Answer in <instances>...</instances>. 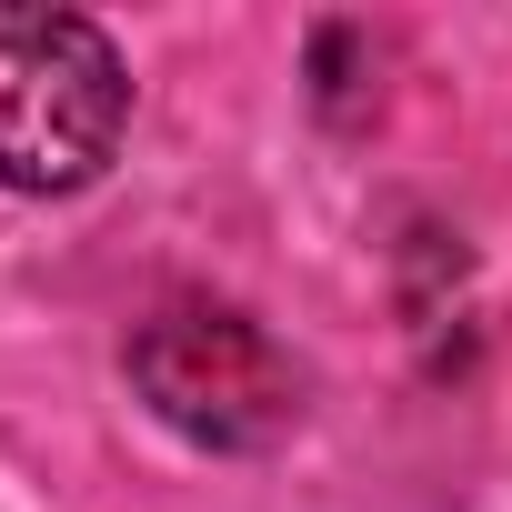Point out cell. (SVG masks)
I'll use <instances>...</instances> for the list:
<instances>
[{
    "instance_id": "obj_1",
    "label": "cell",
    "mask_w": 512,
    "mask_h": 512,
    "mask_svg": "<svg viewBox=\"0 0 512 512\" xmlns=\"http://www.w3.org/2000/svg\"><path fill=\"white\" fill-rule=\"evenodd\" d=\"M131 131V71L101 21L0 0V191H91Z\"/></svg>"
},
{
    "instance_id": "obj_2",
    "label": "cell",
    "mask_w": 512,
    "mask_h": 512,
    "mask_svg": "<svg viewBox=\"0 0 512 512\" xmlns=\"http://www.w3.org/2000/svg\"><path fill=\"white\" fill-rule=\"evenodd\" d=\"M131 392L201 452H272L302 422V362L231 302H161L131 332Z\"/></svg>"
}]
</instances>
